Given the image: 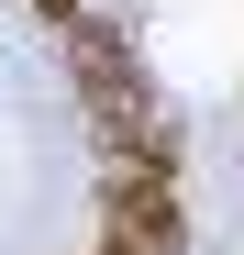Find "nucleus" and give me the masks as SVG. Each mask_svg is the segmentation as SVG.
<instances>
[{
    "instance_id": "20e7f679",
    "label": "nucleus",
    "mask_w": 244,
    "mask_h": 255,
    "mask_svg": "<svg viewBox=\"0 0 244 255\" xmlns=\"http://www.w3.org/2000/svg\"><path fill=\"white\" fill-rule=\"evenodd\" d=\"M100 255H144V244H122V233H100Z\"/></svg>"
},
{
    "instance_id": "f257e3e1",
    "label": "nucleus",
    "mask_w": 244,
    "mask_h": 255,
    "mask_svg": "<svg viewBox=\"0 0 244 255\" xmlns=\"http://www.w3.org/2000/svg\"><path fill=\"white\" fill-rule=\"evenodd\" d=\"M67 78H78V100H89V122H100V133H122V122H144V111H155V100H144L133 45H122L111 22H89V11L67 22Z\"/></svg>"
},
{
    "instance_id": "7ed1b4c3",
    "label": "nucleus",
    "mask_w": 244,
    "mask_h": 255,
    "mask_svg": "<svg viewBox=\"0 0 244 255\" xmlns=\"http://www.w3.org/2000/svg\"><path fill=\"white\" fill-rule=\"evenodd\" d=\"M33 11H45V22H56V33H67V22H78V0H33Z\"/></svg>"
},
{
    "instance_id": "f03ea898",
    "label": "nucleus",
    "mask_w": 244,
    "mask_h": 255,
    "mask_svg": "<svg viewBox=\"0 0 244 255\" xmlns=\"http://www.w3.org/2000/svg\"><path fill=\"white\" fill-rule=\"evenodd\" d=\"M100 222L122 244H144V255H178L189 222H178V166H144V155H111V178H100Z\"/></svg>"
}]
</instances>
